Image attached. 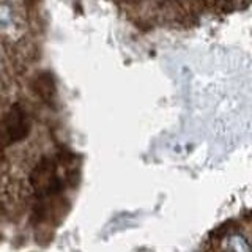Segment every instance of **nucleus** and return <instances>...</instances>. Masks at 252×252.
<instances>
[{
    "label": "nucleus",
    "instance_id": "1",
    "mask_svg": "<svg viewBox=\"0 0 252 252\" xmlns=\"http://www.w3.org/2000/svg\"><path fill=\"white\" fill-rule=\"evenodd\" d=\"M30 183L39 195H52L62 191L63 178L59 175L57 164L51 159H44L38 164L30 175Z\"/></svg>",
    "mask_w": 252,
    "mask_h": 252
},
{
    "label": "nucleus",
    "instance_id": "2",
    "mask_svg": "<svg viewBox=\"0 0 252 252\" xmlns=\"http://www.w3.org/2000/svg\"><path fill=\"white\" fill-rule=\"evenodd\" d=\"M29 118L21 106H13L0 123V145H10L19 142L29 134Z\"/></svg>",
    "mask_w": 252,
    "mask_h": 252
},
{
    "label": "nucleus",
    "instance_id": "3",
    "mask_svg": "<svg viewBox=\"0 0 252 252\" xmlns=\"http://www.w3.org/2000/svg\"><path fill=\"white\" fill-rule=\"evenodd\" d=\"M220 249L235 251V252H249V243L248 238L240 232H228L220 240Z\"/></svg>",
    "mask_w": 252,
    "mask_h": 252
},
{
    "label": "nucleus",
    "instance_id": "4",
    "mask_svg": "<svg viewBox=\"0 0 252 252\" xmlns=\"http://www.w3.org/2000/svg\"><path fill=\"white\" fill-rule=\"evenodd\" d=\"M33 89L35 92L44 99H49L54 94V81L49 74H41L35 79L33 82Z\"/></svg>",
    "mask_w": 252,
    "mask_h": 252
}]
</instances>
